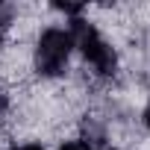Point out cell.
<instances>
[{"instance_id": "6da1fadb", "label": "cell", "mask_w": 150, "mask_h": 150, "mask_svg": "<svg viewBox=\"0 0 150 150\" xmlns=\"http://www.w3.org/2000/svg\"><path fill=\"white\" fill-rule=\"evenodd\" d=\"M71 50H74L71 30H62V27L44 30L41 38H38V47H35V68H38V74H44V77L62 74L65 65H68Z\"/></svg>"}, {"instance_id": "7a4b0ae2", "label": "cell", "mask_w": 150, "mask_h": 150, "mask_svg": "<svg viewBox=\"0 0 150 150\" xmlns=\"http://www.w3.org/2000/svg\"><path fill=\"white\" fill-rule=\"evenodd\" d=\"M71 35H74V44L83 50V56L97 68V74H115V65H118L115 50L103 41V35H100L91 24H86L83 18H74Z\"/></svg>"}, {"instance_id": "3957f363", "label": "cell", "mask_w": 150, "mask_h": 150, "mask_svg": "<svg viewBox=\"0 0 150 150\" xmlns=\"http://www.w3.org/2000/svg\"><path fill=\"white\" fill-rule=\"evenodd\" d=\"M59 150H94L91 144H86V141H65Z\"/></svg>"}, {"instance_id": "277c9868", "label": "cell", "mask_w": 150, "mask_h": 150, "mask_svg": "<svg viewBox=\"0 0 150 150\" xmlns=\"http://www.w3.org/2000/svg\"><path fill=\"white\" fill-rule=\"evenodd\" d=\"M144 124H147V129H150V103H147V109H144Z\"/></svg>"}, {"instance_id": "5b68a950", "label": "cell", "mask_w": 150, "mask_h": 150, "mask_svg": "<svg viewBox=\"0 0 150 150\" xmlns=\"http://www.w3.org/2000/svg\"><path fill=\"white\" fill-rule=\"evenodd\" d=\"M18 150H44V147H38V144H24V147H18Z\"/></svg>"}, {"instance_id": "8992f818", "label": "cell", "mask_w": 150, "mask_h": 150, "mask_svg": "<svg viewBox=\"0 0 150 150\" xmlns=\"http://www.w3.org/2000/svg\"><path fill=\"white\" fill-rule=\"evenodd\" d=\"M3 112H6V97L0 94V118H3Z\"/></svg>"}]
</instances>
